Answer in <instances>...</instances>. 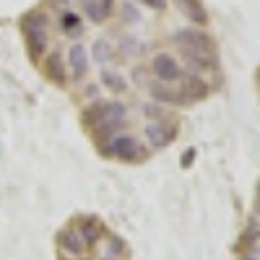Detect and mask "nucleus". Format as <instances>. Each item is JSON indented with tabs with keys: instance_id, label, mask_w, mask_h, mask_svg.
Returning a JSON list of instances; mask_svg holds the SVG:
<instances>
[{
	"instance_id": "nucleus-18",
	"label": "nucleus",
	"mask_w": 260,
	"mask_h": 260,
	"mask_svg": "<svg viewBox=\"0 0 260 260\" xmlns=\"http://www.w3.org/2000/svg\"><path fill=\"white\" fill-rule=\"evenodd\" d=\"M138 3L151 8V11H164L167 8V0H138Z\"/></svg>"
},
{
	"instance_id": "nucleus-13",
	"label": "nucleus",
	"mask_w": 260,
	"mask_h": 260,
	"mask_svg": "<svg viewBox=\"0 0 260 260\" xmlns=\"http://www.w3.org/2000/svg\"><path fill=\"white\" fill-rule=\"evenodd\" d=\"M60 247H62L65 252H71V255H81V252L86 250L81 234H78V232H71V229L60 234Z\"/></svg>"
},
{
	"instance_id": "nucleus-7",
	"label": "nucleus",
	"mask_w": 260,
	"mask_h": 260,
	"mask_svg": "<svg viewBox=\"0 0 260 260\" xmlns=\"http://www.w3.org/2000/svg\"><path fill=\"white\" fill-rule=\"evenodd\" d=\"M148 94L154 96V102H156V104H185V99L180 96V91L169 89V86H167V83H161V81L148 83Z\"/></svg>"
},
{
	"instance_id": "nucleus-2",
	"label": "nucleus",
	"mask_w": 260,
	"mask_h": 260,
	"mask_svg": "<svg viewBox=\"0 0 260 260\" xmlns=\"http://www.w3.org/2000/svg\"><path fill=\"white\" fill-rule=\"evenodd\" d=\"M175 42L180 50H190V52H203V55H216V45L213 39L201 31V29H180L175 34Z\"/></svg>"
},
{
	"instance_id": "nucleus-3",
	"label": "nucleus",
	"mask_w": 260,
	"mask_h": 260,
	"mask_svg": "<svg viewBox=\"0 0 260 260\" xmlns=\"http://www.w3.org/2000/svg\"><path fill=\"white\" fill-rule=\"evenodd\" d=\"M107 151L115 156V159H122V161H141L146 156V151L143 146L138 143L136 136H127V133H117L110 146H107Z\"/></svg>"
},
{
	"instance_id": "nucleus-4",
	"label": "nucleus",
	"mask_w": 260,
	"mask_h": 260,
	"mask_svg": "<svg viewBox=\"0 0 260 260\" xmlns=\"http://www.w3.org/2000/svg\"><path fill=\"white\" fill-rule=\"evenodd\" d=\"M151 73H154L156 81H161V83H175V81L182 78V65L177 62L175 55L161 52V55L154 57V62H151Z\"/></svg>"
},
{
	"instance_id": "nucleus-17",
	"label": "nucleus",
	"mask_w": 260,
	"mask_h": 260,
	"mask_svg": "<svg viewBox=\"0 0 260 260\" xmlns=\"http://www.w3.org/2000/svg\"><path fill=\"white\" fill-rule=\"evenodd\" d=\"M102 83L107 86V89H112V91H122L125 89V81L115 71H102Z\"/></svg>"
},
{
	"instance_id": "nucleus-19",
	"label": "nucleus",
	"mask_w": 260,
	"mask_h": 260,
	"mask_svg": "<svg viewBox=\"0 0 260 260\" xmlns=\"http://www.w3.org/2000/svg\"><path fill=\"white\" fill-rule=\"evenodd\" d=\"M141 112H143V117H161V110L156 104H143Z\"/></svg>"
},
{
	"instance_id": "nucleus-22",
	"label": "nucleus",
	"mask_w": 260,
	"mask_h": 260,
	"mask_svg": "<svg viewBox=\"0 0 260 260\" xmlns=\"http://www.w3.org/2000/svg\"><path fill=\"white\" fill-rule=\"evenodd\" d=\"M245 260H257V257H252V255H250V257H245Z\"/></svg>"
},
{
	"instance_id": "nucleus-15",
	"label": "nucleus",
	"mask_w": 260,
	"mask_h": 260,
	"mask_svg": "<svg viewBox=\"0 0 260 260\" xmlns=\"http://www.w3.org/2000/svg\"><path fill=\"white\" fill-rule=\"evenodd\" d=\"M115 57V50H112V45H110V42H107V39H96L94 42V60L96 62H110Z\"/></svg>"
},
{
	"instance_id": "nucleus-9",
	"label": "nucleus",
	"mask_w": 260,
	"mask_h": 260,
	"mask_svg": "<svg viewBox=\"0 0 260 260\" xmlns=\"http://www.w3.org/2000/svg\"><path fill=\"white\" fill-rule=\"evenodd\" d=\"M146 141L154 148H164L175 141V130L167 127V125H148L146 127Z\"/></svg>"
},
{
	"instance_id": "nucleus-6",
	"label": "nucleus",
	"mask_w": 260,
	"mask_h": 260,
	"mask_svg": "<svg viewBox=\"0 0 260 260\" xmlns=\"http://www.w3.org/2000/svg\"><path fill=\"white\" fill-rule=\"evenodd\" d=\"M175 6L180 8L182 16H187V18L192 21V24H198V26L208 24V13H206V8H203L201 0H175Z\"/></svg>"
},
{
	"instance_id": "nucleus-1",
	"label": "nucleus",
	"mask_w": 260,
	"mask_h": 260,
	"mask_svg": "<svg viewBox=\"0 0 260 260\" xmlns=\"http://www.w3.org/2000/svg\"><path fill=\"white\" fill-rule=\"evenodd\" d=\"M24 37H26V45H29V52L34 60H39L47 50V18L42 13H34V16H26L24 24Z\"/></svg>"
},
{
	"instance_id": "nucleus-10",
	"label": "nucleus",
	"mask_w": 260,
	"mask_h": 260,
	"mask_svg": "<svg viewBox=\"0 0 260 260\" xmlns=\"http://www.w3.org/2000/svg\"><path fill=\"white\" fill-rule=\"evenodd\" d=\"M42 65H45V73H47L55 83L62 86L65 81H68V76H65V65H62V55H60V52H50Z\"/></svg>"
},
{
	"instance_id": "nucleus-14",
	"label": "nucleus",
	"mask_w": 260,
	"mask_h": 260,
	"mask_svg": "<svg viewBox=\"0 0 260 260\" xmlns=\"http://www.w3.org/2000/svg\"><path fill=\"white\" fill-rule=\"evenodd\" d=\"M60 29H62L65 34H68V37H78V34H81V21H78V16H76V13H71V11H62Z\"/></svg>"
},
{
	"instance_id": "nucleus-16",
	"label": "nucleus",
	"mask_w": 260,
	"mask_h": 260,
	"mask_svg": "<svg viewBox=\"0 0 260 260\" xmlns=\"http://www.w3.org/2000/svg\"><path fill=\"white\" fill-rule=\"evenodd\" d=\"M102 117H104V102H96L83 112V125H96L102 122Z\"/></svg>"
},
{
	"instance_id": "nucleus-11",
	"label": "nucleus",
	"mask_w": 260,
	"mask_h": 260,
	"mask_svg": "<svg viewBox=\"0 0 260 260\" xmlns=\"http://www.w3.org/2000/svg\"><path fill=\"white\" fill-rule=\"evenodd\" d=\"M68 60H71L73 76L76 78H83L86 71H89V55H86V47L83 45H73L71 52H68Z\"/></svg>"
},
{
	"instance_id": "nucleus-21",
	"label": "nucleus",
	"mask_w": 260,
	"mask_h": 260,
	"mask_svg": "<svg viewBox=\"0 0 260 260\" xmlns=\"http://www.w3.org/2000/svg\"><path fill=\"white\" fill-rule=\"evenodd\" d=\"M255 211L260 213V185H257V201H255Z\"/></svg>"
},
{
	"instance_id": "nucleus-5",
	"label": "nucleus",
	"mask_w": 260,
	"mask_h": 260,
	"mask_svg": "<svg viewBox=\"0 0 260 260\" xmlns=\"http://www.w3.org/2000/svg\"><path fill=\"white\" fill-rule=\"evenodd\" d=\"M83 16L94 21V24H102L115 13V0H81Z\"/></svg>"
},
{
	"instance_id": "nucleus-12",
	"label": "nucleus",
	"mask_w": 260,
	"mask_h": 260,
	"mask_svg": "<svg viewBox=\"0 0 260 260\" xmlns=\"http://www.w3.org/2000/svg\"><path fill=\"white\" fill-rule=\"evenodd\" d=\"M81 240H83V245L89 247V245H96L99 242V237H102V229H99V224L94 221V216H86V219L81 221Z\"/></svg>"
},
{
	"instance_id": "nucleus-8",
	"label": "nucleus",
	"mask_w": 260,
	"mask_h": 260,
	"mask_svg": "<svg viewBox=\"0 0 260 260\" xmlns=\"http://www.w3.org/2000/svg\"><path fill=\"white\" fill-rule=\"evenodd\" d=\"M180 94H185V96H182L185 102H190V99H203V96L208 94V86H206V81H203L201 76L187 73V76L182 78V91H180Z\"/></svg>"
},
{
	"instance_id": "nucleus-20",
	"label": "nucleus",
	"mask_w": 260,
	"mask_h": 260,
	"mask_svg": "<svg viewBox=\"0 0 260 260\" xmlns=\"http://www.w3.org/2000/svg\"><path fill=\"white\" fill-rule=\"evenodd\" d=\"M122 16H125L127 21H138V13H136V8L130 6V3H125V6H122Z\"/></svg>"
}]
</instances>
